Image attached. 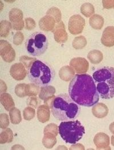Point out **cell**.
Masks as SVG:
<instances>
[{
    "instance_id": "1",
    "label": "cell",
    "mask_w": 114,
    "mask_h": 150,
    "mask_svg": "<svg viewBox=\"0 0 114 150\" xmlns=\"http://www.w3.org/2000/svg\"><path fill=\"white\" fill-rule=\"evenodd\" d=\"M69 94L78 105L91 107L99 100V96L94 79L86 74H76L69 85Z\"/></svg>"
},
{
    "instance_id": "2",
    "label": "cell",
    "mask_w": 114,
    "mask_h": 150,
    "mask_svg": "<svg viewBox=\"0 0 114 150\" xmlns=\"http://www.w3.org/2000/svg\"><path fill=\"white\" fill-rule=\"evenodd\" d=\"M80 110V107L66 94H60L56 97L51 108L54 118L62 121L75 119Z\"/></svg>"
},
{
    "instance_id": "3",
    "label": "cell",
    "mask_w": 114,
    "mask_h": 150,
    "mask_svg": "<svg viewBox=\"0 0 114 150\" xmlns=\"http://www.w3.org/2000/svg\"><path fill=\"white\" fill-rule=\"evenodd\" d=\"M92 78L97 83L100 97L109 100L114 97V68L104 67L95 71Z\"/></svg>"
},
{
    "instance_id": "4",
    "label": "cell",
    "mask_w": 114,
    "mask_h": 150,
    "mask_svg": "<svg viewBox=\"0 0 114 150\" xmlns=\"http://www.w3.org/2000/svg\"><path fill=\"white\" fill-rule=\"evenodd\" d=\"M53 69L47 63L36 60L28 70V77L31 83L40 86H46L50 84L54 78Z\"/></svg>"
},
{
    "instance_id": "5",
    "label": "cell",
    "mask_w": 114,
    "mask_h": 150,
    "mask_svg": "<svg viewBox=\"0 0 114 150\" xmlns=\"http://www.w3.org/2000/svg\"><path fill=\"white\" fill-rule=\"evenodd\" d=\"M58 127L59 135L66 143L76 144L85 134V127L79 120L63 121Z\"/></svg>"
},
{
    "instance_id": "6",
    "label": "cell",
    "mask_w": 114,
    "mask_h": 150,
    "mask_svg": "<svg viewBox=\"0 0 114 150\" xmlns=\"http://www.w3.org/2000/svg\"><path fill=\"white\" fill-rule=\"evenodd\" d=\"M48 45L47 37L39 32L32 33L25 42L28 52L33 57H39L44 54L48 48Z\"/></svg>"
},
{
    "instance_id": "7",
    "label": "cell",
    "mask_w": 114,
    "mask_h": 150,
    "mask_svg": "<svg viewBox=\"0 0 114 150\" xmlns=\"http://www.w3.org/2000/svg\"><path fill=\"white\" fill-rule=\"evenodd\" d=\"M85 20L79 15H75L70 17L68 23V29L73 35L81 33L85 27Z\"/></svg>"
},
{
    "instance_id": "8",
    "label": "cell",
    "mask_w": 114,
    "mask_h": 150,
    "mask_svg": "<svg viewBox=\"0 0 114 150\" xmlns=\"http://www.w3.org/2000/svg\"><path fill=\"white\" fill-rule=\"evenodd\" d=\"M22 11L18 8L12 9L9 13V18L14 30H21L25 27Z\"/></svg>"
},
{
    "instance_id": "9",
    "label": "cell",
    "mask_w": 114,
    "mask_h": 150,
    "mask_svg": "<svg viewBox=\"0 0 114 150\" xmlns=\"http://www.w3.org/2000/svg\"><path fill=\"white\" fill-rule=\"evenodd\" d=\"M0 55L2 59L7 63H11L15 60V52L12 45L5 40L0 41Z\"/></svg>"
},
{
    "instance_id": "10",
    "label": "cell",
    "mask_w": 114,
    "mask_h": 150,
    "mask_svg": "<svg viewBox=\"0 0 114 150\" xmlns=\"http://www.w3.org/2000/svg\"><path fill=\"white\" fill-rule=\"evenodd\" d=\"M70 66L77 74H85L89 69L88 62L84 58L77 57L72 58L70 62Z\"/></svg>"
},
{
    "instance_id": "11",
    "label": "cell",
    "mask_w": 114,
    "mask_h": 150,
    "mask_svg": "<svg viewBox=\"0 0 114 150\" xmlns=\"http://www.w3.org/2000/svg\"><path fill=\"white\" fill-rule=\"evenodd\" d=\"M54 38L58 43L62 44L68 40V34L65 29V26L62 21L57 23L54 29L52 30Z\"/></svg>"
},
{
    "instance_id": "12",
    "label": "cell",
    "mask_w": 114,
    "mask_h": 150,
    "mask_svg": "<svg viewBox=\"0 0 114 150\" xmlns=\"http://www.w3.org/2000/svg\"><path fill=\"white\" fill-rule=\"evenodd\" d=\"M10 74L16 81H22L28 74V70L21 63H17L13 64L10 69Z\"/></svg>"
},
{
    "instance_id": "13",
    "label": "cell",
    "mask_w": 114,
    "mask_h": 150,
    "mask_svg": "<svg viewBox=\"0 0 114 150\" xmlns=\"http://www.w3.org/2000/svg\"><path fill=\"white\" fill-rule=\"evenodd\" d=\"M94 143L97 150H111L110 137L105 133L97 134L94 138Z\"/></svg>"
},
{
    "instance_id": "14",
    "label": "cell",
    "mask_w": 114,
    "mask_h": 150,
    "mask_svg": "<svg viewBox=\"0 0 114 150\" xmlns=\"http://www.w3.org/2000/svg\"><path fill=\"white\" fill-rule=\"evenodd\" d=\"M101 43L105 47H111L114 46V27L108 26L103 30Z\"/></svg>"
},
{
    "instance_id": "15",
    "label": "cell",
    "mask_w": 114,
    "mask_h": 150,
    "mask_svg": "<svg viewBox=\"0 0 114 150\" xmlns=\"http://www.w3.org/2000/svg\"><path fill=\"white\" fill-rule=\"evenodd\" d=\"M40 28L44 32L52 31L54 29L56 22L54 18L50 16L46 15L40 19L39 21Z\"/></svg>"
},
{
    "instance_id": "16",
    "label": "cell",
    "mask_w": 114,
    "mask_h": 150,
    "mask_svg": "<svg viewBox=\"0 0 114 150\" xmlns=\"http://www.w3.org/2000/svg\"><path fill=\"white\" fill-rule=\"evenodd\" d=\"M109 109L107 106L103 103H97L92 108L93 115L98 119H102L107 116Z\"/></svg>"
},
{
    "instance_id": "17",
    "label": "cell",
    "mask_w": 114,
    "mask_h": 150,
    "mask_svg": "<svg viewBox=\"0 0 114 150\" xmlns=\"http://www.w3.org/2000/svg\"><path fill=\"white\" fill-rule=\"evenodd\" d=\"M50 114L51 112L49 107L45 104L40 105L37 108V119L42 123H46L50 120Z\"/></svg>"
},
{
    "instance_id": "18",
    "label": "cell",
    "mask_w": 114,
    "mask_h": 150,
    "mask_svg": "<svg viewBox=\"0 0 114 150\" xmlns=\"http://www.w3.org/2000/svg\"><path fill=\"white\" fill-rule=\"evenodd\" d=\"M75 71L71 66H65L60 68L59 71V78L63 81L68 82L75 76Z\"/></svg>"
},
{
    "instance_id": "19",
    "label": "cell",
    "mask_w": 114,
    "mask_h": 150,
    "mask_svg": "<svg viewBox=\"0 0 114 150\" xmlns=\"http://www.w3.org/2000/svg\"><path fill=\"white\" fill-rule=\"evenodd\" d=\"M0 102L7 111H10L14 108V100L11 95L6 92L1 93L0 96Z\"/></svg>"
},
{
    "instance_id": "20",
    "label": "cell",
    "mask_w": 114,
    "mask_h": 150,
    "mask_svg": "<svg viewBox=\"0 0 114 150\" xmlns=\"http://www.w3.org/2000/svg\"><path fill=\"white\" fill-rule=\"evenodd\" d=\"M89 23L90 26L93 29L100 30L104 25V20L101 16L98 14H94L90 18Z\"/></svg>"
},
{
    "instance_id": "21",
    "label": "cell",
    "mask_w": 114,
    "mask_h": 150,
    "mask_svg": "<svg viewBox=\"0 0 114 150\" xmlns=\"http://www.w3.org/2000/svg\"><path fill=\"white\" fill-rule=\"evenodd\" d=\"M42 144L43 146L48 149H52L57 143V139L55 135L50 133H43Z\"/></svg>"
},
{
    "instance_id": "22",
    "label": "cell",
    "mask_w": 114,
    "mask_h": 150,
    "mask_svg": "<svg viewBox=\"0 0 114 150\" xmlns=\"http://www.w3.org/2000/svg\"><path fill=\"white\" fill-rule=\"evenodd\" d=\"M87 58L91 63L97 64H99L103 60V55L99 50H93L88 52Z\"/></svg>"
},
{
    "instance_id": "23",
    "label": "cell",
    "mask_w": 114,
    "mask_h": 150,
    "mask_svg": "<svg viewBox=\"0 0 114 150\" xmlns=\"http://www.w3.org/2000/svg\"><path fill=\"white\" fill-rule=\"evenodd\" d=\"M56 92V88L53 86L47 85L46 86H42L41 88L39 98L42 100H44L46 98L54 96Z\"/></svg>"
},
{
    "instance_id": "24",
    "label": "cell",
    "mask_w": 114,
    "mask_h": 150,
    "mask_svg": "<svg viewBox=\"0 0 114 150\" xmlns=\"http://www.w3.org/2000/svg\"><path fill=\"white\" fill-rule=\"evenodd\" d=\"M14 135L13 131L10 128H6L2 131L0 134V144L10 143L13 140Z\"/></svg>"
},
{
    "instance_id": "25",
    "label": "cell",
    "mask_w": 114,
    "mask_h": 150,
    "mask_svg": "<svg viewBox=\"0 0 114 150\" xmlns=\"http://www.w3.org/2000/svg\"><path fill=\"white\" fill-rule=\"evenodd\" d=\"M12 24L7 20H1L0 22V36L1 38H6L9 36L12 30Z\"/></svg>"
},
{
    "instance_id": "26",
    "label": "cell",
    "mask_w": 114,
    "mask_h": 150,
    "mask_svg": "<svg viewBox=\"0 0 114 150\" xmlns=\"http://www.w3.org/2000/svg\"><path fill=\"white\" fill-rule=\"evenodd\" d=\"M81 12L86 17H91L95 13L94 6L91 3H85L81 6Z\"/></svg>"
},
{
    "instance_id": "27",
    "label": "cell",
    "mask_w": 114,
    "mask_h": 150,
    "mask_svg": "<svg viewBox=\"0 0 114 150\" xmlns=\"http://www.w3.org/2000/svg\"><path fill=\"white\" fill-rule=\"evenodd\" d=\"M40 86L33 83H28L26 86V95L28 97H35L40 94Z\"/></svg>"
},
{
    "instance_id": "28",
    "label": "cell",
    "mask_w": 114,
    "mask_h": 150,
    "mask_svg": "<svg viewBox=\"0 0 114 150\" xmlns=\"http://www.w3.org/2000/svg\"><path fill=\"white\" fill-rule=\"evenodd\" d=\"M9 116L11 122L15 125L19 124L22 121L21 112L15 107L9 111Z\"/></svg>"
},
{
    "instance_id": "29",
    "label": "cell",
    "mask_w": 114,
    "mask_h": 150,
    "mask_svg": "<svg viewBox=\"0 0 114 150\" xmlns=\"http://www.w3.org/2000/svg\"><path fill=\"white\" fill-rule=\"evenodd\" d=\"M87 44V40L83 36L75 37L72 41V47L75 50H81L85 47Z\"/></svg>"
},
{
    "instance_id": "30",
    "label": "cell",
    "mask_w": 114,
    "mask_h": 150,
    "mask_svg": "<svg viewBox=\"0 0 114 150\" xmlns=\"http://www.w3.org/2000/svg\"><path fill=\"white\" fill-rule=\"evenodd\" d=\"M46 15L50 16L54 18L56 23H58L62 20V13L59 8L53 6L49 9L46 12Z\"/></svg>"
},
{
    "instance_id": "31",
    "label": "cell",
    "mask_w": 114,
    "mask_h": 150,
    "mask_svg": "<svg viewBox=\"0 0 114 150\" xmlns=\"http://www.w3.org/2000/svg\"><path fill=\"white\" fill-rule=\"evenodd\" d=\"M35 116V110L31 106H27L24 109L23 111V117L25 120L30 121L34 118Z\"/></svg>"
},
{
    "instance_id": "32",
    "label": "cell",
    "mask_w": 114,
    "mask_h": 150,
    "mask_svg": "<svg viewBox=\"0 0 114 150\" xmlns=\"http://www.w3.org/2000/svg\"><path fill=\"white\" fill-rule=\"evenodd\" d=\"M26 83H19L16 85L15 88V93L18 97L23 98L26 96Z\"/></svg>"
},
{
    "instance_id": "33",
    "label": "cell",
    "mask_w": 114,
    "mask_h": 150,
    "mask_svg": "<svg viewBox=\"0 0 114 150\" xmlns=\"http://www.w3.org/2000/svg\"><path fill=\"white\" fill-rule=\"evenodd\" d=\"M59 132V127L54 123H50L47 124L43 130V133H50L57 136Z\"/></svg>"
},
{
    "instance_id": "34",
    "label": "cell",
    "mask_w": 114,
    "mask_h": 150,
    "mask_svg": "<svg viewBox=\"0 0 114 150\" xmlns=\"http://www.w3.org/2000/svg\"><path fill=\"white\" fill-rule=\"evenodd\" d=\"M37 59L35 58H31L27 56H22L19 59L21 63L24 65V66L28 70L30 69L33 63Z\"/></svg>"
},
{
    "instance_id": "35",
    "label": "cell",
    "mask_w": 114,
    "mask_h": 150,
    "mask_svg": "<svg viewBox=\"0 0 114 150\" xmlns=\"http://www.w3.org/2000/svg\"><path fill=\"white\" fill-rule=\"evenodd\" d=\"M9 119L6 113H1L0 115V128L6 129L9 125Z\"/></svg>"
},
{
    "instance_id": "36",
    "label": "cell",
    "mask_w": 114,
    "mask_h": 150,
    "mask_svg": "<svg viewBox=\"0 0 114 150\" xmlns=\"http://www.w3.org/2000/svg\"><path fill=\"white\" fill-rule=\"evenodd\" d=\"M24 40V34L19 31L17 32L13 36V43L14 45H21Z\"/></svg>"
},
{
    "instance_id": "37",
    "label": "cell",
    "mask_w": 114,
    "mask_h": 150,
    "mask_svg": "<svg viewBox=\"0 0 114 150\" xmlns=\"http://www.w3.org/2000/svg\"><path fill=\"white\" fill-rule=\"evenodd\" d=\"M25 28L27 30H33L36 27V23L35 20L31 17L26 18L25 19Z\"/></svg>"
},
{
    "instance_id": "38",
    "label": "cell",
    "mask_w": 114,
    "mask_h": 150,
    "mask_svg": "<svg viewBox=\"0 0 114 150\" xmlns=\"http://www.w3.org/2000/svg\"><path fill=\"white\" fill-rule=\"evenodd\" d=\"M27 105L34 108H37L38 106V100L35 97H30L27 100Z\"/></svg>"
},
{
    "instance_id": "39",
    "label": "cell",
    "mask_w": 114,
    "mask_h": 150,
    "mask_svg": "<svg viewBox=\"0 0 114 150\" xmlns=\"http://www.w3.org/2000/svg\"><path fill=\"white\" fill-rule=\"evenodd\" d=\"M55 98H56V96L54 95V96H50V97L46 98L44 100H43L44 101V104L45 105H47V106H49V108H51Z\"/></svg>"
},
{
    "instance_id": "40",
    "label": "cell",
    "mask_w": 114,
    "mask_h": 150,
    "mask_svg": "<svg viewBox=\"0 0 114 150\" xmlns=\"http://www.w3.org/2000/svg\"><path fill=\"white\" fill-rule=\"evenodd\" d=\"M103 6L106 9L114 8V0L113 1H102Z\"/></svg>"
},
{
    "instance_id": "41",
    "label": "cell",
    "mask_w": 114,
    "mask_h": 150,
    "mask_svg": "<svg viewBox=\"0 0 114 150\" xmlns=\"http://www.w3.org/2000/svg\"><path fill=\"white\" fill-rule=\"evenodd\" d=\"M69 150H85V148L84 147L83 145H82V144L80 143H78V144H74L73 145H72L71 147H70Z\"/></svg>"
},
{
    "instance_id": "42",
    "label": "cell",
    "mask_w": 114,
    "mask_h": 150,
    "mask_svg": "<svg viewBox=\"0 0 114 150\" xmlns=\"http://www.w3.org/2000/svg\"><path fill=\"white\" fill-rule=\"evenodd\" d=\"M0 89L1 93L6 92L7 90V86L6 85V83L2 80L0 81Z\"/></svg>"
},
{
    "instance_id": "43",
    "label": "cell",
    "mask_w": 114,
    "mask_h": 150,
    "mask_svg": "<svg viewBox=\"0 0 114 150\" xmlns=\"http://www.w3.org/2000/svg\"><path fill=\"white\" fill-rule=\"evenodd\" d=\"M12 150H25V148L19 144H16L12 147Z\"/></svg>"
},
{
    "instance_id": "44",
    "label": "cell",
    "mask_w": 114,
    "mask_h": 150,
    "mask_svg": "<svg viewBox=\"0 0 114 150\" xmlns=\"http://www.w3.org/2000/svg\"><path fill=\"white\" fill-rule=\"evenodd\" d=\"M109 129L110 132L114 135V122H113L109 126Z\"/></svg>"
},
{
    "instance_id": "45",
    "label": "cell",
    "mask_w": 114,
    "mask_h": 150,
    "mask_svg": "<svg viewBox=\"0 0 114 150\" xmlns=\"http://www.w3.org/2000/svg\"><path fill=\"white\" fill-rule=\"evenodd\" d=\"M67 150V147H65V146H59L57 149V150Z\"/></svg>"
},
{
    "instance_id": "46",
    "label": "cell",
    "mask_w": 114,
    "mask_h": 150,
    "mask_svg": "<svg viewBox=\"0 0 114 150\" xmlns=\"http://www.w3.org/2000/svg\"><path fill=\"white\" fill-rule=\"evenodd\" d=\"M111 144L114 147V135H113V136H111Z\"/></svg>"
},
{
    "instance_id": "47",
    "label": "cell",
    "mask_w": 114,
    "mask_h": 150,
    "mask_svg": "<svg viewBox=\"0 0 114 150\" xmlns=\"http://www.w3.org/2000/svg\"></svg>"
}]
</instances>
